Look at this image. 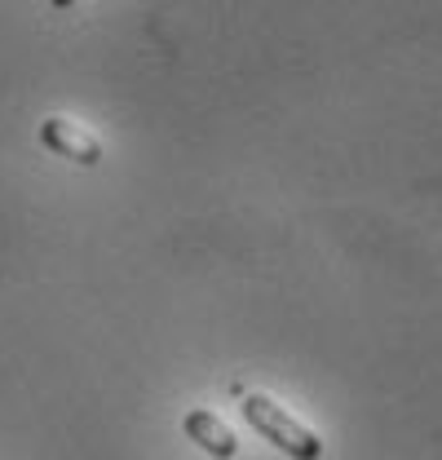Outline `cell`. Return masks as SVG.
Masks as SVG:
<instances>
[{"label": "cell", "instance_id": "obj_2", "mask_svg": "<svg viewBox=\"0 0 442 460\" xmlns=\"http://www.w3.org/2000/svg\"><path fill=\"white\" fill-rule=\"evenodd\" d=\"M40 146L62 155V160H71V164H84V169L102 164V142L66 115H45L40 119Z\"/></svg>", "mask_w": 442, "mask_h": 460}, {"label": "cell", "instance_id": "obj_3", "mask_svg": "<svg viewBox=\"0 0 442 460\" xmlns=\"http://www.w3.org/2000/svg\"><path fill=\"white\" fill-rule=\"evenodd\" d=\"M181 429H186V438H190L195 447H204L208 456H217V460H230L239 452L234 429L221 420L217 411H208V407H190V411L181 416Z\"/></svg>", "mask_w": 442, "mask_h": 460}, {"label": "cell", "instance_id": "obj_4", "mask_svg": "<svg viewBox=\"0 0 442 460\" xmlns=\"http://www.w3.org/2000/svg\"><path fill=\"white\" fill-rule=\"evenodd\" d=\"M49 4H54V9H71L75 0H49Z\"/></svg>", "mask_w": 442, "mask_h": 460}, {"label": "cell", "instance_id": "obj_1", "mask_svg": "<svg viewBox=\"0 0 442 460\" xmlns=\"http://www.w3.org/2000/svg\"><path fill=\"white\" fill-rule=\"evenodd\" d=\"M243 420L266 438V443H275L283 456L292 460H319L323 456V438L314 434V429H305L296 416H287L275 399H266V394H243Z\"/></svg>", "mask_w": 442, "mask_h": 460}]
</instances>
